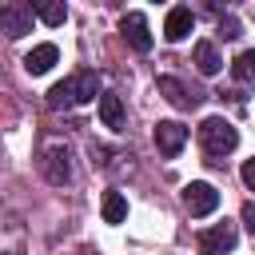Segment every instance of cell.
<instances>
[{"label":"cell","instance_id":"13","mask_svg":"<svg viewBox=\"0 0 255 255\" xmlns=\"http://www.w3.org/2000/svg\"><path fill=\"white\" fill-rule=\"evenodd\" d=\"M195 68H199L203 76H215V72L223 68V60H219V52H215L211 40H199V44H195Z\"/></svg>","mask_w":255,"mask_h":255},{"label":"cell","instance_id":"3","mask_svg":"<svg viewBox=\"0 0 255 255\" xmlns=\"http://www.w3.org/2000/svg\"><path fill=\"white\" fill-rule=\"evenodd\" d=\"M40 171H44V179L48 183H56V187H64L68 183V175H72V163H68V147L64 143H44L40 147Z\"/></svg>","mask_w":255,"mask_h":255},{"label":"cell","instance_id":"18","mask_svg":"<svg viewBox=\"0 0 255 255\" xmlns=\"http://www.w3.org/2000/svg\"><path fill=\"white\" fill-rule=\"evenodd\" d=\"M219 32H223V36H227V40H235V36H239V24H235V20H231V16H227V20H223V24H219Z\"/></svg>","mask_w":255,"mask_h":255},{"label":"cell","instance_id":"8","mask_svg":"<svg viewBox=\"0 0 255 255\" xmlns=\"http://www.w3.org/2000/svg\"><path fill=\"white\" fill-rule=\"evenodd\" d=\"M120 32L128 36V44H131L135 52H147V48H151V32H147L143 12H128V16L120 20Z\"/></svg>","mask_w":255,"mask_h":255},{"label":"cell","instance_id":"16","mask_svg":"<svg viewBox=\"0 0 255 255\" xmlns=\"http://www.w3.org/2000/svg\"><path fill=\"white\" fill-rule=\"evenodd\" d=\"M124 215H128V199L120 191H108L104 195V219L108 223H124Z\"/></svg>","mask_w":255,"mask_h":255},{"label":"cell","instance_id":"5","mask_svg":"<svg viewBox=\"0 0 255 255\" xmlns=\"http://www.w3.org/2000/svg\"><path fill=\"white\" fill-rule=\"evenodd\" d=\"M32 4H24V0H8V4H0V28L12 36V40H20L24 32H32Z\"/></svg>","mask_w":255,"mask_h":255},{"label":"cell","instance_id":"17","mask_svg":"<svg viewBox=\"0 0 255 255\" xmlns=\"http://www.w3.org/2000/svg\"><path fill=\"white\" fill-rule=\"evenodd\" d=\"M239 175H243V183H247V187L255 191V155H251V159H243V167H239Z\"/></svg>","mask_w":255,"mask_h":255},{"label":"cell","instance_id":"1","mask_svg":"<svg viewBox=\"0 0 255 255\" xmlns=\"http://www.w3.org/2000/svg\"><path fill=\"white\" fill-rule=\"evenodd\" d=\"M96 92H100V76L84 68V72H76L72 80H60V84H52V88H48V108L88 104V100H96Z\"/></svg>","mask_w":255,"mask_h":255},{"label":"cell","instance_id":"19","mask_svg":"<svg viewBox=\"0 0 255 255\" xmlns=\"http://www.w3.org/2000/svg\"><path fill=\"white\" fill-rule=\"evenodd\" d=\"M0 255H4V251H0Z\"/></svg>","mask_w":255,"mask_h":255},{"label":"cell","instance_id":"2","mask_svg":"<svg viewBox=\"0 0 255 255\" xmlns=\"http://www.w3.org/2000/svg\"><path fill=\"white\" fill-rule=\"evenodd\" d=\"M199 143H203V151L207 155H227V151H235V143H239V131L223 120V116H207L203 124H199Z\"/></svg>","mask_w":255,"mask_h":255},{"label":"cell","instance_id":"4","mask_svg":"<svg viewBox=\"0 0 255 255\" xmlns=\"http://www.w3.org/2000/svg\"><path fill=\"white\" fill-rule=\"evenodd\" d=\"M235 239H239L235 223H231V219H223V223H215V227L199 231V255H227V251L235 247Z\"/></svg>","mask_w":255,"mask_h":255},{"label":"cell","instance_id":"15","mask_svg":"<svg viewBox=\"0 0 255 255\" xmlns=\"http://www.w3.org/2000/svg\"><path fill=\"white\" fill-rule=\"evenodd\" d=\"M231 76H235L239 84L255 80V48H247V52H239V56L231 60Z\"/></svg>","mask_w":255,"mask_h":255},{"label":"cell","instance_id":"7","mask_svg":"<svg viewBox=\"0 0 255 255\" xmlns=\"http://www.w3.org/2000/svg\"><path fill=\"white\" fill-rule=\"evenodd\" d=\"M183 143H187V128L179 120H159L155 124V147H159V155H179Z\"/></svg>","mask_w":255,"mask_h":255},{"label":"cell","instance_id":"14","mask_svg":"<svg viewBox=\"0 0 255 255\" xmlns=\"http://www.w3.org/2000/svg\"><path fill=\"white\" fill-rule=\"evenodd\" d=\"M32 12H36L48 28H60V24L68 20V8H64V4H52V0H36V4H32Z\"/></svg>","mask_w":255,"mask_h":255},{"label":"cell","instance_id":"6","mask_svg":"<svg viewBox=\"0 0 255 255\" xmlns=\"http://www.w3.org/2000/svg\"><path fill=\"white\" fill-rule=\"evenodd\" d=\"M183 203H187L191 215H211V211L219 207V191H215L211 183H203V179H191V183L183 187Z\"/></svg>","mask_w":255,"mask_h":255},{"label":"cell","instance_id":"10","mask_svg":"<svg viewBox=\"0 0 255 255\" xmlns=\"http://www.w3.org/2000/svg\"><path fill=\"white\" fill-rule=\"evenodd\" d=\"M191 24H195L191 8H171V12H167V20H163V36H167L171 44H179V40H187Z\"/></svg>","mask_w":255,"mask_h":255},{"label":"cell","instance_id":"11","mask_svg":"<svg viewBox=\"0 0 255 255\" xmlns=\"http://www.w3.org/2000/svg\"><path fill=\"white\" fill-rule=\"evenodd\" d=\"M159 96H167L175 108H195V104L203 100L199 92H187V88H183L175 76H159Z\"/></svg>","mask_w":255,"mask_h":255},{"label":"cell","instance_id":"9","mask_svg":"<svg viewBox=\"0 0 255 255\" xmlns=\"http://www.w3.org/2000/svg\"><path fill=\"white\" fill-rule=\"evenodd\" d=\"M56 60H60V48H56V44H36V48L24 56V72H28V76H44Z\"/></svg>","mask_w":255,"mask_h":255},{"label":"cell","instance_id":"12","mask_svg":"<svg viewBox=\"0 0 255 255\" xmlns=\"http://www.w3.org/2000/svg\"><path fill=\"white\" fill-rule=\"evenodd\" d=\"M100 120H104V128H112V131H120L124 128V100L120 96H100Z\"/></svg>","mask_w":255,"mask_h":255}]
</instances>
